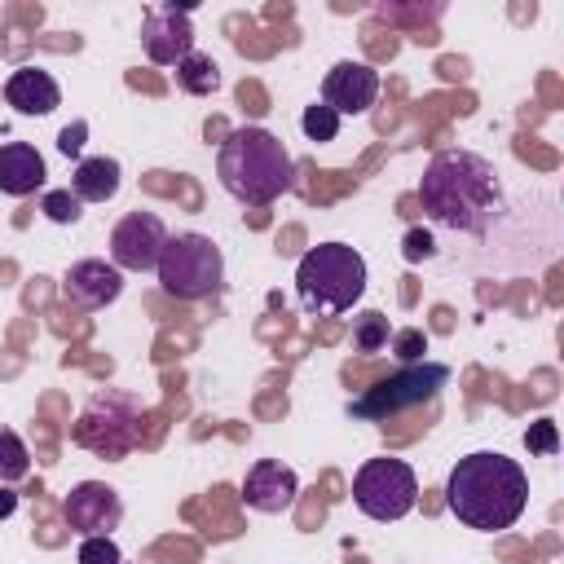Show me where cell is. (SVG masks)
<instances>
[{
  "mask_svg": "<svg viewBox=\"0 0 564 564\" xmlns=\"http://www.w3.org/2000/svg\"><path fill=\"white\" fill-rule=\"evenodd\" d=\"M445 383H449V366H441V361H414V366H401L397 375L379 379L375 388H366L357 401H348V414L352 419H366V423H383L392 414H405V410L432 401Z\"/></svg>",
  "mask_w": 564,
  "mask_h": 564,
  "instance_id": "cell-7",
  "label": "cell"
},
{
  "mask_svg": "<svg viewBox=\"0 0 564 564\" xmlns=\"http://www.w3.org/2000/svg\"><path fill=\"white\" fill-rule=\"evenodd\" d=\"M40 212H44L48 220H57V225H75V220L84 216V203H79L70 189H48V194L40 198Z\"/></svg>",
  "mask_w": 564,
  "mask_h": 564,
  "instance_id": "cell-22",
  "label": "cell"
},
{
  "mask_svg": "<svg viewBox=\"0 0 564 564\" xmlns=\"http://www.w3.org/2000/svg\"><path fill=\"white\" fill-rule=\"evenodd\" d=\"M295 291L308 313H348L366 295V260L348 242H317L295 264Z\"/></svg>",
  "mask_w": 564,
  "mask_h": 564,
  "instance_id": "cell-4",
  "label": "cell"
},
{
  "mask_svg": "<svg viewBox=\"0 0 564 564\" xmlns=\"http://www.w3.org/2000/svg\"><path fill=\"white\" fill-rule=\"evenodd\" d=\"M141 48L154 66H181L194 53V26H189V4H163L145 18L141 26Z\"/></svg>",
  "mask_w": 564,
  "mask_h": 564,
  "instance_id": "cell-11",
  "label": "cell"
},
{
  "mask_svg": "<svg viewBox=\"0 0 564 564\" xmlns=\"http://www.w3.org/2000/svg\"><path fill=\"white\" fill-rule=\"evenodd\" d=\"M216 176L238 203L264 207L295 185V159L269 128H234L220 141Z\"/></svg>",
  "mask_w": 564,
  "mask_h": 564,
  "instance_id": "cell-3",
  "label": "cell"
},
{
  "mask_svg": "<svg viewBox=\"0 0 564 564\" xmlns=\"http://www.w3.org/2000/svg\"><path fill=\"white\" fill-rule=\"evenodd\" d=\"M176 84L189 93V97H207L220 88V66L207 57V53H189L181 66H176Z\"/></svg>",
  "mask_w": 564,
  "mask_h": 564,
  "instance_id": "cell-18",
  "label": "cell"
},
{
  "mask_svg": "<svg viewBox=\"0 0 564 564\" xmlns=\"http://www.w3.org/2000/svg\"><path fill=\"white\" fill-rule=\"evenodd\" d=\"M352 502L370 520H401L419 502V476L405 458H366L352 476Z\"/></svg>",
  "mask_w": 564,
  "mask_h": 564,
  "instance_id": "cell-8",
  "label": "cell"
},
{
  "mask_svg": "<svg viewBox=\"0 0 564 564\" xmlns=\"http://www.w3.org/2000/svg\"><path fill=\"white\" fill-rule=\"evenodd\" d=\"M62 516L84 538H110V529H119V520H123V498L106 480H79L66 494Z\"/></svg>",
  "mask_w": 564,
  "mask_h": 564,
  "instance_id": "cell-10",
  "label": "cell"
},
{
  "mask_svg": "<svg viewBox=\"0 0 564 564\" xmlns=\"http://www.w3.org/2000/svg\"><path fill=\"white\" fill-rule=\"evenodd\" d=\"M392 348H397V357H401L405 366H414V361H423V352H427V335H423V330H392Z\"/></svg>",
  "mask_w": 564,
  "mask_h": 564,
  "instance_id": "cell-24",
  "label": "cell"
},
{
  "mask_svg": "<svg viewBox=\"0 0 564 564\" xmlns=\"http://www.w3.org/2000/svg\"><path fill=\"white\" fill-rule=\"evenodd\" d=\"M524 445H529V454H555V445H560L555 423H551V419H538V423L524 432Z\"/></svg>",
  "mask_w": 564,
  "mask_h": 564,
  "instance_id": "cell-25",
  "label": "cell"
},
{
  "mask_svg": "<svg viewBox=\"0 0 564 564\" xmlns=\"http://www.w3.org/2000/svg\"><path fill=\"white\" fill-rule=\"evenodd\" d=\"M119 291H123V273L106 260H75L62 278V295L79 308H101V304L119 300Z\"/></svg>",
  "mask_w": 564,
  "mask_h": 564,
  "instance_id": "cell-14",
  "label": "cell"
},
{
  "mask_svg": "<svg viewBox=\"0 0 564 564\" xmlns=\"http://www.w3.org/2000/svg\"><path fill=\"white\" fill-rule=\"evenodd\" d=\"M119 181H123V167L119 159H106V154H93V159H79L75 172H70V194L79 203H110L119 194Z\"/></svg>",
  "mask_w": 564,
  "mask_h": 564,
  "instance_id": "cell-17",
  "label": "cell"
},
{
  "mask_svg": "<svg viewBox=\"0 0 564 564\" xmlns=\"http://www.w3.org/2000/svg\"><path fill=\"white\" fill-rule=\"evenodd\" d=\"M445 507L480 533L511 529L529 507V476L516 458L498 449H476L454 463L445 480Z\"/></svg>",
  "mask_w": 564,
  "mask_h": 564,
  "instance_id": "cell-2",
  "label": "cell"
},
{
  "mask_svg": "<svg viewBox=\"0 0 564 564\" xmlns=\"http://www.w3.org/2000/svg\"><path fill=\"white\" fill-rule=\"evenodd\" d=\"M26 471H31V454H26L22 436H18L13 427H0V480L13 485V480H22Z\"/></svg>",
  "mask_w": 564,
  "mask_h": 564,
  "instance_id": "cell-19",
  "label": "cell"
},
{
  "mask_svg": "<svg viewBox=\"0 0 564 564\" xmlns=\"http://www.w3.org/2000/svg\"><path fill=\"white\" fill-rule=\"evenodd\" d=\"M300 128H304V137H308V141H335V137H339V115H335L330 106L313 101V106L304 110Z\"/></svg>",
  "mask_w": 564,
  "mask_h": 564,
  "instance_id": "cell-21",
  "label": "cell"
},
{
  "mask_svg": "<svg viewBox=\"0 0 564 564\" xmlns=\"http://www.w3.org/2000/svg\"><path fill=\"white\" fill-rule=\"evenodd\" d=\"M44 154L26 141H4L0 145V194L9 198H26L44 185Z\"/></svg>",
  "mask_w": 564,
  "mask_h": 564,
  "instance_id": "cell-16",
  "label": "cell"
},
{
  "mask_svg": "<svg viewBox=\"0 0 564 564\" xmlns=\"http://www.w3.org/2000/svg\"><path fill=\"white\" fill-rule=\"evenodd\" d=\"M295 494H300V476H295L286 463H278V458L251 463V471H247V480H242V502H247L251 511H264V516L286 511V507L295 502Z\"/></svg>",
  "mask_w": 564,
  "mask_h": 564,
  "instance_id": "cell-13",
  "label": "cell"
},
{
  "mask_svg": "<svg viewBox=\"0 0 564 564\" xmlns=\"http://www.w3.org/2000/svg\"><path fill=\"white\" fill-rule=\"evenodd\" d=\"M13 507H18V494L0 489V520H9V516H13Z\"/></svg>",
  "mask_w": 564,
  "mask_h": 564,
  "instance_id": "cell-28",
  "label": "cell"
},
{
  "mask_svg": "<svg viewBox=\"0 0 564 564\" xmlns=\"http://www.w3.org/2000/svg\"><path fill=\"white\" fill-rule=\"evenodd\" d=\"M423 212L454 234H485L502 212V176L471 150H441L419 181Z\"/></svg>",
  "mask_w": 564,
  "mask_h": 564,
  "instance_id": "cell-1",
  "label": "cell"
},
{
  "mask_svg": "<svg viewBox=\"0 0 564 564\" xmlns=\"http://www.w3.org/2000/svg\"><path fill=\"white\" fill-rule=\"evenodd\" d=\"M84 137H88V123L79 119V123H70V128H62V137H57V150H62L66 159H75V154L84 150Z\"/></svg>",
  "mask_w": 564,
  "mask_h": 564,
  "instance_id": "cell-27",
  "label": "cell"
},
{
  "mask_svg": "<svg viewBox=\"0 0 564 564\" xmlns=\"http://www.w3.org/2000/svg\"><path fill=\"white\" fill-rule=\"evenodd\" d=\"M159 286L176 300H203L225 286V256L207 234H176L167 238L159 264Z\"/></svg>",
  "mask_w": 564,
  "mask_h": 564,
  "instance_id": "cell-6",
  "label": "cell"
},
{
  "mask_svg": "<svg viewBox=\"0 0 564 564\" xmlns=\"http://www.w3.org/2000/svg\"><path fill=\"white\" fill-rule=\"evenodd\" d=\"M79 564H123L115 538H84L79 542Z\"/></svg>",
  "mask_w": 564,
  "mask_h": 564,
  "instance_id": "cell-23",
  "label": "cell"
},
{
  "mask_svg": "<svg viewBox=\"0 0 564 564\" xmlns=\"http://www.w3.org/2000/svg\"><path fill=\"white\" fill-rule=\"evenodd\" d=\"M388 339H392V326H388V317L379 308H370V313H361L352 322V348L357 352H379Z\"/></svg>",
  "mask_w": 564,
  "mask_h": 564,
  "instance_id": "cell-20",
  "label": "cell"
},
{
  "mask_svg": "<svg viewBox=\"0 0 564 564\" xmlns=\"http://www.w3.org/2000/svg\"><path fill=\"white\" fill-rule=\"evenodd\" d=\"M379 97V70L366 62H335L322 79V106L344 115H366Z\"/></svg>",
  "mask_w": 564,
  "mask_h": 564,
  "instance_id": "cell-12",
  "label": "cell"
},
{
  "mask_svg": "<svg viewBox=\"0 0 564 564\" xmlns=\"http://www.w3.org/2000/svg\"><path fill=\"white\" fill-rule=\"evenodd\" d=\"M4 101L18 110V115H53L57 101H62V88L48 70L40 66H22L4 79Z\"/></svg>",
  "mask_w": 564,
  "mask_h": 564,
  "instance_id": "cell-15",
  "label": "cell"
},
{
  "mask_svg": "<svg viewBox=\"0 0 564 564\" xmlns=\"http://www.w3.org/2000/svg\"><path fill=\"white\" fill-rule=\"evenodd\" d=\"M167 247V225L154 212H128L115 229H110V264L115 269H132L145 273L159 264Z\"/></svg>",
  "mask_w": 564,
  "mask_h": 564,
  "instance_id": "cell-9",
  "label": "cell"
},
{
  "mask_svg": "<svg viewBox=\"0 0 564 564\" xmlns=\"http://www.w3.org/2000/svg\"><path fill=\"white\" fill-rule=\"evenodd\" d=\"M70 436H75V445H84L97 458H128L141 441V397H132L123 388H106V392L88 397Z\"/></svg>",
  "mask_w": 564,
  "mask_h": 564,
  "instance_id": "cell-5",
  "label": "cell"
},
{
  "mask_svg": "<svg viewBox=\"0 0 564 564\" xmlns=\"http://www.w3.org/2000/svg\"><path fill=\"white\" fill-rule=\"evenodd\" d=\"M432 251H436V242H432V234H427V229H410V234H405V247H401V256H405L410 264L427 260Z\"/></svg>",
  "mask_w": 564,
  "mask_h": 564,
  "instance_id": "cell-26",
  "label": "cell"
}]
</instances>
